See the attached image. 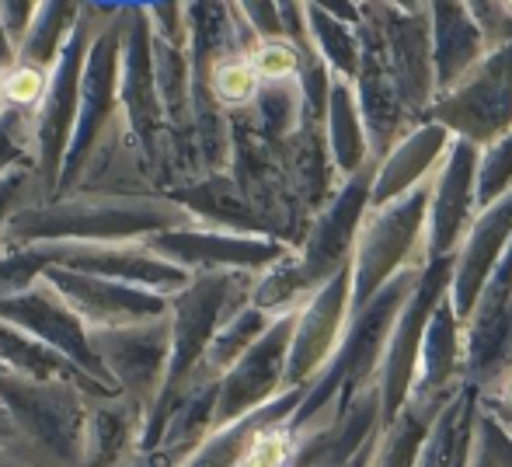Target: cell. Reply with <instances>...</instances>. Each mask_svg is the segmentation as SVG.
<instances>
[{
  "instance_id": "5b68a950",
  "label": "cell",
  "mask_w": 512,
  "mask_h": 467,
  "mask_svg": "<svg viewBox=\"0 0 512 467\" xmlns=\"http://www.w3.org/2000/svg\"><path fill=\"white\" fill-rule=\"evenodd\" d=\"M0 105H4V74H0Z\"/></svg>"
},
{
  "instance_id": "6da1fadb",
  "label": "cell",
  "mask_w": 512,
  "mask_h": 467,
  "mask_svg": "<svg viewBox=\"0 0 512 467\" xmlns=\"http://www.w3.org/2000/svg\"><path fill=\"white\" fill-rule=\"evenodd\" d=\"M258 84H262V77L255 74L248 56H227V60L216 63L213 74H209V88H213V95L220 98L223 105L251 102V98L258 95Z\"/></svg>"
},
{
  "instance_id": "8992f818",
  "label": "cell",
  "mask_w": 512,
  "mask_h": 467,
  "mask_svg": "<svg viewBox=\"0 0 512 467\" xmlns=\"http://www.w3.org/2000/svg\"><path fill=\"white\" fill-rule=\"evenodd\" d=\"M506 4H509V7H512V0H506Z\"/></svg>"
},
{
  "instance_id": "277c9868",
  "label": "cell",
  "mask_w": 512,
  "mask_h": 467,
  "mask_svg": "<svg viewBox=\"0 0 512 467\" xmlns=\"http://www.w3.org/2000/svg\"><path fill=\"white\" fill-rule=\"evenodd\" d=\"M283 461H286V440L269 433L262 440H255V447L248 450L241 467H283Z\"/></svg>"
},
{
  "instance_id": "7a4b0ae2",
  "label": "cell",
  "mask_w": 512,
  "mask_h": 467,
  "mask_svg": "<svg viewBox=\"0 0 512 467\" xmlns=\"http://www.w3.org/2000/svg\"><path fill=\"white\" fill-rule=\"evenodd\" d=\"M248 60H251V67H255V74L262 77V81H272V84L293 77V74H297V67H300L297 49H293L290 42H283V39L258 42V46L248 53Z\"/></svg>"
},
{
  "instance_id": "3957f363",
  "label": "cell",
  "mask_w": 512,
  "mask_h": 467,
  "mask_svg": "<svg viewBox=\"0 0 512 467\" xmlns=\"http://www.w3.org/2000/svg\"><path fill=\"white\" fill-rule=\"evenodd\" d=\"M46 95V74L35 63H18V67L4 70V102L28 109Z\"/></svg>"
}]
</instances>
